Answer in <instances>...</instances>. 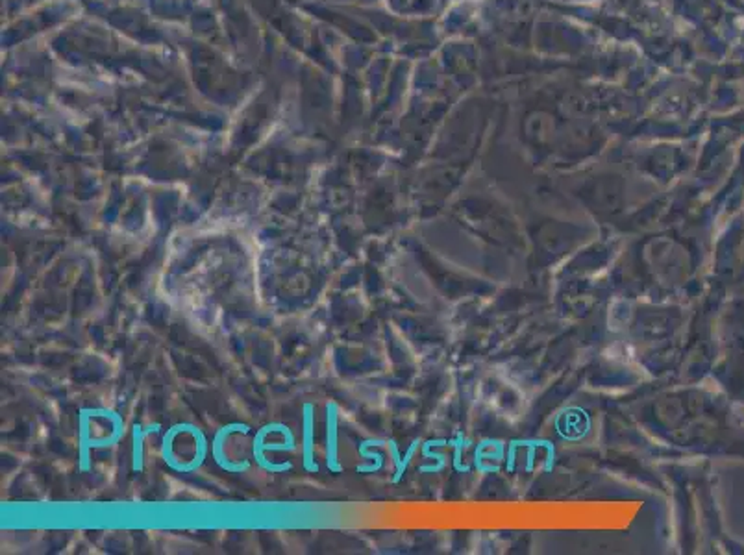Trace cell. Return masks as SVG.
Here are the masks:
<instances>
[{"label":"cell","instance_id":"3957f363","mask_svg":"<svg viewBox=\"0 0 744 555\" xmlns=\"http://www.w3.org/2000/svg\"><path fill=\"white\" fill-rule=\"evenodd\" d=\"M141 440H143V435H141V430H139V426H135V428H134V443H135V448H134V472H141V468H143V450H141Z\"/></svg>","mask_w":744,"mask_h":555},{"label":"cell","instance_id":"6da1fadb","mask_svg":"<svg viewBox=\"0 0 744 555\" xmlns=\"http://www.w3.org/2000/svg\"><path fill=\"white\" fill-rule=\"evenodd\" d=\"M335 406H330L328 403V415H326V437H328V444H326V462H328V468L332 472H339L337 465V430H335Z\"/></svg>","mask_w":744,"mask_h":555},{"label":"cell","instance_id":"7a4b0ae2","mask_svg":"<svg viewBox=\"0 0 744 555\" xmlns=\"http://www.w3.org/2000/svg\"><path fill=\"white\" fill-rule=\"evenodd\" d=\"M305 416H304V468L308 472H319L317 462L313 461V406L304 407Z\"/></svg>","mask_w":744,"mask_h":555}]
</instances>
